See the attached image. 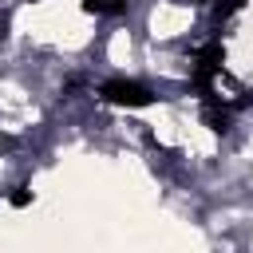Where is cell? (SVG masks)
<instances>
[{
    "instance_id": "obj_1",
    "label": "cell",
    "mask_w": 253,
    "mask_h": 253,
    "mask_svg": "<svg viewBox=\"0 0 253 253\" xmlns=\"http://www.w3.org/2000/svg\"><path fill=\"white\" fill-rule=\"evenodd\" d=\"M99 99L111 107H123V111H138V107H150L158 95L138 79H107V83H99Z\"/></svg>"
},
{
    "instance_id": "obj_2",
    "label": "cell",
    "mask_w": 253,
    "mask_h": 253,
    "mask_svg": "<svg viewBox=\"0 0 253 253\" xmlns=\"http://www.w3.org/2000/svg\"><path fill=\"white\" fill-rule=\"evenodd\" d=\"M83 12H95V16H115V12H126V0H83Z\"/></svg>"
},
{
    "instance_id": "obj_3",
    "label": "cell",
    "mask_w": 253,
    "mask_h": 253,
    "mask_svg": "<svg viewBox=\"0 0 253 253\" xmlns=\"http://www.w3.org/2000/svg\"><path fill=\"white\" fill-rule=\"evenodd\" d=\"M210 4H213V16L217 20H229V16H237L245 8V0H210Z\"/></svg>"
},
{
    "instance_id": "obj_4",
    "label": "cell",
    "mask_w": 253,
    "mask_h": 253,
    "mask_svg": "<svg viewBox=\"0 0 253 253\" xmlns=\"http://www.w3.org/2000/svg\"><path fill=\"white\" fill-rule=\"evenodd\" d=\"M8 202H12V210H24V206H32V190H28V186H16V190L8 194Z\"/></svg>"
},
{
    "instance_id": "obj_5",
    "label": "cell",
    "mask_w": 253,
    "mask_h": 253,
    "mask_svg": "<svg viewBox=\"0 0 253 253\" xmlns=\"http://www.w3.org/2000/svg\"><path fill=\"white\" fill-rule=\"evenodd\" d=\"M194 4H210V0H194Z\"/></svg>"
}]
</instances>
